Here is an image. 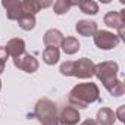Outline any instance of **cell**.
Segmentation results:
<instances>
[{"label": "cell", "instance_id": "obj_1", "mask_svg": "<svg viewBox=\"0 0 125 125\" xmlns=\"http://www.w3.org/2000/svg\"><path fill=\"white\" fill-rule=\"evenodd\" d=\"M69 103L75 109H85L94 102H100V90L94 83L77 84L69 91Z\"/></svg>", "mask_w": 125, "mask_h": 125}, {"label": "cell", "instance_id": "obj_2", "mask_svg": "<svg viewBox=\"0 0 125 125\" xmlns=\"http://www.w3.org/2000/svg\"><path fill=\"white\" fill-rule=\"evenodd\" d=\"M32 115L38 119V122L41 125H60L57 106L53 100H50L47 97H43L35 103Z\"/></svg>", "mask_w": 125, "mask_h": 125}, {"label": "cell", "instance_id": "obj_3", "mask_svg": "<svg viewBox=\"0 0 125 125\" xmlns=\"http://www.w3.org/2000/svg\"><path fill=\"white\" fill-rule=\"evenodd\" d=\"M118 71H119V65L113 60H106L102 63H97L94 66V77L102 81L103 87L107 90L116 80H118Z\"/></svg>", "mask_w": 125, "mask_h": 125}, {"label": "cell", "instance_id": "obj_4", "mask_svg": "<svg viewBox=\"0 0 125 125\" xmlns=\"http://www.w3.org/2000/svg\"><path fill=\"white\" fill-rule=\"evenodd\" d=\"M93 40H94L96 47H99L100 50H112L119 44L118 35L106 30H99L93 35Z\"/></svg>", "mask_w": 125, "mask_h": 125}, {"label": "cell", "instance_id": "obj_5", "mask_svg": "<svg viewBox=\"0 0 125 125\" xmlns=\"http://www.w3.org/2000/svg\"><path fill=\"white\" fill-rule=\"evenodd\" d=\"M94 66L96 63L88 57H81L78 60H74V75L80 80H90L94 77Z\"/></svg>", "mask_w": 125, "mask_h": 125}, {"label": "cell", "instance_id": "obj_6", "mask_svg": "<svg viewBox=\"0 0 125 125\" xmlns=\"http://www.w3.org/2000/svg\"><path fill=\"white\" fill-rule=\"evenodd\" d=\"M13 65H15V68H18L19 71H24L27 74L37 72L38 66H40V63H38V60L35 59V56H32V54H30L27 52L24 54L18 56V57H13Z\"/></svg>", "mask_w": 125, "mask_h": 125}, {"label": "cell", "instance_id": "obj_7", "mask_svg": "<svg viewBox=\"0 0 125 125\" xmlns=\"http://www.w3.org/2000/svg\"><path fill=\"white\" fill-rule=\"evenodd\" d=\"M81 121V115L78 109L72 106H65L59 112V124L60 125H77Z\"/></svg>", "mask_w": 125, "mask_h": 125}, {"label": "cell", "instance_id": "obj_8", "mask_svg": "<svg viewBox=\"0 0 125 125\" xmlns=\"http://www.w3.org/2000/svg\"><path fill=\"white\" fill-rule=\"evenodd\" d=\"M2 6L5 8V10H6V18H8L9 21H18V19L24 15L21 0H3V2H2Z\"/></svg>", "mask_w": 125, "mask_h": 125}, {"label": "cell", "instance_id": "obj_9", "mask_svg": "<svg viewBox=\"0 0 125 125\" xmlns=\"http://www.w3.org/2000/svg\"><path fill=\"white\" fill-rule=\"evenodd\" d=\"M21 3H22L24 13L25 15H32V16H35L41 9H46V8L53 5L49 0H46V2H43V0H22Z\"/></svg>", "mask_w": 125, "mask_h": 125}, {"label": "cell", "instance_id": "obj_10", "mask_svg": "<svg viewBox=\"0 0 125 125\" xmlns=\"http://www.w3.org/2000/svg\"><path fill=\"white\" fill-rule=\"evenodd\" d=\"M125 9L122 10H110L104 15L103 18V22L109 27V28H113V30H118L121 27H125Z\"/></svg>", "mask_w": 125, "mask_h": 125}, {"label": "cell", "instance_id": "obj_11", "mask_svg": "<svg viewBox=\"0 0 125 125\" xmlns=\"http://www.w3.org/2000/svg\"><path fill=\"white\" fill-rule=\"evenodd\" d=\"M63 34H62L59 30L56 28H50L44 32V37H43V43L46 47H54V49H59L62 46V41H63Z\"/></svg>", "mask_w": 125, "mask_h": 125}, {"label": "cell", "instance_id": "obj_12", "mask_svg": "<svg viewBox=\"0 0 125 125\" xmlns=\"http://www.w3.org/2000/svg\"><path fill=\"white\" fill-rule=\"evenodd\" d=\"M75 31H77L80 35H83V37H93V35L99 31V28H97V24H96L94 21L81 19V21L77 22Z\"/></svg>", "mask_w": 125, "mask_h": 125}, {"label": "cell", "instance_id": "obj_13", "mask_svg": "<svg viewBox=\"0 0 125 125\" xmlns=\"http://www.w3.org/2000/svg\"><path fill=\"white\" fill-rule=\"evenodd\" d=\"M5 49H6V52H8L9 56L18 57V56H21V54L25 53V41L22 38H12V40L8 41V44L5 46Z\"/></svg>", "mask_w": 125, "mask_h": 125}, {"label": "cell", "instance_id": "obj_14", "mask_svg": "<svg viewBox=\"0 0 125 125\" xmlns=\"http://www.w3.org/2000/svg\"><path fill=\"white\" fill-rule=\"evenodd\" d=\"M116 121L115 112L109 107H102L97 110V116H96V122L97 125H113Z\"/></svg>", "mask_w": 125, "mask_h": 125}, {"label": "cell", "instance_id": "obj_15", "mask_svg": "<svg viewBox=\"0 0 125 125\" xmlns=\"http://www.w3.org/2000/svg\"><path fill=\"white\" fill-rule=\"evenodd\" d=\"M60 47L63 50V53H66V54H75L81 49V44L75 37H66V38H63Z\"/></svg>", "mask_w": 125, "mask_h": 125}, {"label": "cell", "instance_id": "obj_16", "mask_svg": "<svg viewBox=\"0 0 125 125\" xmlns=\"http://www.w3.org/2000/svg\"><path fill=\"white\" fill-rule=\"evenodd\" d=\"M60 59V52L59 49L54 47H46L43 50V62L46 65H56Z\"/></svg>", "mask_w": 125, "mask_h": 125}, {"label": "cell", "instance_id": "obj_17", "mask_svg": "<svg viewBox=\"0 0 125 125\" xmlns=\"http://www.w3.org/2000/svg\"><path fill=\"white\" fill-rule=\"evenodd\" d=\"M77 5H78V2H72V0H57L52 6H53V12L56 15H65L71 10L72 6H77Z\"/></svg>", "mask_w": 125, "mask_h": 125}, {"label": "cell", "instance_id": "obj_18", "mask_svg": "<svg viewBox=\"0 0 125 125\" xmlns=\"http://www.w3.org/2000/svg\"><path fill=\"white\" fill-rule=\"evenodd\" d=\"M77 6L85 15H96L99 12V5L94 2V0H80Z\"/></svg>", "mask_w": 125, "mask_h": 125}, {"label": "cell", "instance_id": "obj_19", "mask_svg": "<svg viewBox=\"0 0 125 125\" xmlns=\"http://www.w3.org/2000/svg\"><path fill=\"white\" fill-rule=\"evenodd\" d=\"M16 22H18L19 28L24 30V31H31V30H34V28H35V24H37L35 16H32V15H25V13H24Z\"/></svg>", "mask_w": 125, "mask_h": 125}, {"label": "cell", "instance_id": "obj_20", "mask_svg": "<svg viewBox=\"0 0 125 125\" xmlns=\"http://www.w3.org/2000/svg\"><path fill=\"white\" fill-rule=\"evenodd\" d=\"M107 91H109L113 97H121V96L125 93V84H124L121 80H116V81L107 88Z\"/></svg>", "mask_w": 125, "mask_h": 125}, {"label": "cell", "instance_id": "obj_21", "mask_svg": "<svg viewBox=\"0 0 125 125\" xmlns=\"http://www.w3.org/2000/svg\"><path fill=\"white\" fill-rule=\"evenodd\" d=\"M59 71H60L62 75H65V77H72V75H74V60H66V62H63V63L60 65Z\"/></svg>", "mask_w": 125, "mask_h": 125}, {"label": "cell", "instance_id": "obj_22", "mask_svg": "<svg viewBox=\"0 0 125 125\" xmlns=\"http://www.w3.org/2000/svg\"><path fill=\"white\" fill-rule=\"evenodd\" d=\"M124 110H125V106H119V109L115 112V116H116L121 122H124V121H125V118H124Z\"/></svg>", "mask_w": 125, "mask_h": 125}, {"label": "cell", "instance_id": "obj_23", "mask_svg": "<svg viewBox=\"0 0 125 125\" xmlns=\"http://www.w3.org/2000/svg\"><path fill=\"white\" fill-rule=\"evenodd\" d=\"M8 57H9V54L6 52L5 46H0V60H2V62H8Z\"/></svg>", "mask_w": 125, "mask_h": 125}, {"label": "cell", "instance_id": "obj_24", "mask_svg": "<svg viewBox=\"0 0 125 125\" xmlns=\"http://www.w3.org/2000/svg\"><path fill=\"white\" fill-rule=\"evenodd\" d=\"M81 125H97V122H96V119H85Z\"/></svg>", "mask_w": 125, "mask_h": 125}, {"label": "cell", "instance_id": "obj_25", "mask_svg": "<svg viewBox=\"0 0 125 125\" xmlns=\"http://www.w3.org/2000/svg\"><path fill=\"white\" fill-rule=\"evenodd\" d=\"M5 68H6V62H2L0 60V75L3 74V71H5Z\"/></svg>", "mask_w": 125, "mask_h": 125}, {"label": "cell", "instance_id": "obj_26", "mask_svg": "<svg viewBox=\"0 0 125 125\" xmlns=\"http://www.w3.org/2000/svg\"><path fill=\"white\" fill-rule=\"evenodd\" d=\"M0 90H2V81H0Z\"/></svg>", "mask_w": 125, "mask_h": 125}]
</instances>
